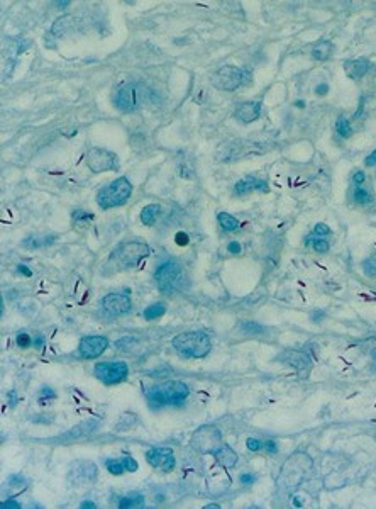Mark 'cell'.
<instances>
[{
  "label": "cell",
  "mask_w": 376,
  "mask_h": 509,
  "mask_svg": "<svg viewBox=\"0 0 376 509\" xmlns=\"http://www.w3.org/2000/svg\"><path fill=\"white\" fill-rule=\"evenodd\" d=\"M165 313H166V304L156 302V304H151L149 307L144 310V318L147 321H154V319H160Z\"/></svg>",
  "instance_id": "cell-25"
},
{
  "label": "cell",
  "mask_w": 376,
  "mask_h": 509,
  "mask_svg": "<svg viewBox=\"0 0 376 509\" xmlns=\"http://www.w3.org/2000/svg\"><path fill=\"white\" fill-rule=\"evenodd\" d=\"M237 331H241L242 334H246V336H258V334H263V333H266V328L264 326H261L259 323H253V321H242V323H239L237 324Z\"/></svg>",
  "instance_id": "cell-22"
},
{
  "label": "cell",
  "mask_w": 376,
  "mask_h": 509,
  "mask_svg": "<svg viewBox=\"0 0 376 509\" xmlns=\"http://www.w3.org/2000/svg\"><path fill=\"white\" fill-rule=\"evenodd\" d=\"M212 457L215 458V462L221 465L222 468H232L234 465L237 463V453L232 450L231 446L227 445H221L217 450L212 451Z\"/></svg>",
  "instance_id": "cell-18"
},
{
  "label": "cell",
  "mask_w": 376,
  "mask_h": 509,
  "mask_svg": "<svg viewBox=\"0 0 376 509\" xmlns=\"http://www.w3.org/2000/svg\"><path fill=\"white\" fill-rule=\"evenodd\" d=\"M109 346V340L105 336H100V334H93V336H83L78 345V353L81 358L85 360H91V358H97L100 356L104 351L107 350Z\"/></svg>",
  "instance_id": "cell-14"
},
{
  "label": "cell",
  "mask_w": 376,
  "mask_h": 509,
  "mask_svg": "<svg viewBox=\"0 0 376 509\" xmlns=\"http://www.w3.org/2000/svg\"><path fill=\"white\" fill-rule=\"evenodd\" d=\"M149 253H151V249L146 243L129 241V243L120 244L119 248L114 249V253H112V257H110V263H114L115 267L120 270L132 268V267H137L144 258L149 257Z\"/></svg>",
  "instance_id": "cell-4"
},
{
  "label": "cell",
  "mask_w": 376,
  "mask_h": 509,
  "mask_svg": "<svg viewBox=\"0 0 376 509\" xmlns=\"http://www.w3.org/2000/svg\"><path fill=\"white\" fill-rule=\"evenodd\" d=\"M369 70V61L366 58H358V60H349L344 63V71L349 78L358 80L361 76H364Z\"/></svg>",
  "instance_id": "cell-19"
},
{
  "label": "cell",
  "mask_w": 376,
  "mask_h": 509,
  "mask_svg": "<svg viewBox=\"0 0 376 509\" xmlns=\"http://www.w3.org/2000/svg\"><path fill=\"white\" fill-rule=\"evenodd\" d=\"M7 507H14V509H20V504L19 502H15V501H4L2 502V509H7Z\"/></svg>",
  "instance_id": "cell-41"
},
{
  "label": "cell",
  "mask_w": 376,
  "mask_h": 509,
  "mask_svg": "<svg viewBox=\"0 0 376 509\" xmlns=\"http://www.w3.org/2000/svg\"><path fill=\"white\" fill-rule=\"evenodd\" d=\"M85 160L86 165H88V168L93 173L109 172L117 168V156L112 151L104 150V148H91L86 153Z\"/></svg>",
  "instance_id": "cell-11"
},
{
  "label": "cell",
  "mask_w": 376,
  "mask_h": 509,
  "mask_svg": "<svg viewBox=\"0 0 376 509\" xmlns=\"http://www.w3.org/2000/svg\"><path fill=\"white\" fill-rule=\"evenodd\" d=\"M122 462H124V467H126L127 472H136L137 468H139L137 462L132 457H124V458H122Z\"/></svg>",
  "instance_id": "cell-35"
},
{
  "label": "cell",
  "mask_w": 376,
  "mask_h": 509,
  "mask_svg": "<svg viewBox=\"0 0 376 509\" xmlns=\"http://www.w3.org/2000/svg\"><path fill=\"white\" fill-rule=\"evenodd\" d=\"M190 394V389H188L186 384H183L180 380H173V382H165L161 385L151 387V389L144 390V395L147 402L151 404V407H161V406H178L181 402H185V399Z\"/></svg>",
  "instance_id": "cell-2"
},
{
  "label": "cell",
  "mask_w": 376,
  "mask_h": 509,
  "mask_svg": "<svg viewBox=\"0 0 376 509\" xmlns=\"http://www.w3.org/2000/svg\"><path fill=\"white\" fill-rule=\"evenodd\" d=\"M366 165H368V166H374L376 165V150L371 153L368 158H366Z\"/></svg>",
  "instance_id": "cell-42"
},
{
  "label": "cell",
  "mask_w": 376,
  "mask_h": 509,
  "mask_svg": "<svg viewBox=\"0 0 376 509\" xmlns=\"http://www.w3.org/2000/svg\"><path fill=\"white\" fill-rule=\"evenodd\" d=\"M54 395H56L54 390L49 389V387H43V389H41V394H39L41 399H44V397H54Z\"/></svg>",
  "instance_id": "cell-39"
},
{
  "label": "cell",
  "mask_w": 376,
  "mask_h": 509,
  "mask_svg": "<svg viewBox=\"0 0 376 509\" xmlns=\"http://www.w3.org/2000/svg\"><path fill=\"white\" fill-rule=\"evenodd\" d=\"M276 360L283 361V363H287L290 366H295L297 370L307 369L310 365V356L305 351L300 350H285L283 353H279L276 356Z\"/></svg>",
  "instance_id": "cell-16"
},
{
  "label": "cell",
  "mask_w": 376,
  "mask_h": 509,
  "mask_svg": "<svg viewBox=\"0 0 376 509\" xmlns=\"http://www.w3.org/2000/svg\"><path fill=\"white\" fill-rule=\"evenodd\" d=\"M97 425H99V421H83L81 425L78 426H75V428H71V430L68 431V435H66V438H80V436H85V435H88V433H91L97 428Z\"/></svg>",
  "instance_id": "cell-23"
},
{
  "label": "cell",
  "mask_w": 376,
  "mask_h": 509,
  "mask_svg": "<svg viewBox=\"0 0 376 509\" xmlns=\"http://www.w3.org/2000/svg\"><path fill=\"white\" fill-rule=\"evenodd\" d=\"M310 470H312V458H310L307 453H302V451L293 453V455L281 465V470H279V477L276 482L278 487L288 491V489L300 486V484L307 478Z\"/></svg>",
  "instance_id": "cell-1"
},
{
  "label": "cell",
  "mask_w": 376,
  "mask_h": 509,
  "mask_svg": "<svg viewBox=\"0 0 376 509\" xmlns=\"http://www.w3.org/2000/svg\"><path fill=\"white\" fill-rule=\"evenodd\" d=\"M156 282L161 292L170 294L173 290H176L181 285L183 280V270L181 265L176 262H166L163 263L160 268L156 270Z\"/></svg>",
  "instance_id": "cell-8"
},
{
  "label": "cell",
  "mask_w": 376,
  "mask_h": 509,
  "mask_svg": "<svg viewBox=\"0 0 376 509\" xmlns=\"http://www.w3.org/2000/svg\"><path fill=\"white\" fill-rule=\"evenodd\" d=\"M160 211L161 209H160L158 204H149V206H146L141 212L142 224H146V226H152V224L156 222L158 216H160Z\"/></svg>",
  "instance_id": "cell-24"
},
{
  "label": "cell",
  "mask_w": 376,
  "mask_h": 509,
  "mask_svg": "<svg viewBox=\"0 0 376 509\" xmlns=\"http://www.w3.org/2000/svg\"><path fill=\"white\" fill-rule=\"evenodd\" d=\"M314 249L317 253H327L329 251V243L325 241V239H322V238L315 239V241H314Z\"/></svg>",
  "instance_id": "cell-33"
},
{
  "label": "cell",
  "mask_w": 376,
  "mask_h": 509,
  "mask_svg": "<svg viewBox=\"0 0 376 509\" xmlns=\"http://www.w3.org/2000/svg\"><path fill=\"white\" fill-rule=\"evenodd\" d=\"M234 116L237 117L239 121L242 122H253L259 119L261 116V102H244V104H239Z\"/></svg>",
  "instance_id": "cell-17"
},
{
  "label": "cell",
  "mask_w": 376,
  "mask_h": 509,
  "mask_svg": "<svg viewBox=\"0 0 376 509\" xmlns=\"http://www.w3.org/2000/svg\"><path fill=\"white\" fill-rule=\"evenodd\" d=\"M227 249H229V253H232V254H239V253H241V251H242V248H241V244H239L237 241H232V243H229V246H227Z\"/></svg>",
  "instance_id": "cell-38"
},
{
  "label": "cell",
  "mask_w": 376,
  "mask_h": 509,
  "mask_svg": "<svg viewBox=\"0 0 376 509\" xmlns=\"http://www.w3.org/2000/svg\"><path fill=\"white\" fill-rule=\"evenodd\" d=\"M254 478H256V477H254L253 473H242L239 480H241V484H246V486H247V484H253L254 482Z\"/></svg>",
  "instance_id": "cell-40"
},
{
  "label": "cell",
  "mask_w": 376,
  "mask_h": 509,
  "mask_svg": "<svg viewBox=\"0 0 376 509\" xmlns=\"http://www.w3.org/2000/svg\"><path fill=\"white\" fill-rule=\"evenodd\" d=\"M105 467L109 468V472L114 473V475H120V473H124L126 470L124 462L117 460V458H109V460H105Z\"/></svg>",
  "instance_id": "cell-30"
},
{
  "label": "cell",
  "mask_w": 376,
  "mask_h": 509,
  "mask_svg": "<svg viewBox=\"0 0 376 509\" xmlns=\"http://www.w3.org/2000/svg\"><path fill=\"white\" fill-rule=\"evenodd\" d=\"M173 346L183 358H203L210 353L212 341L203 331H188L175 336Z\"/></svg>",
  "instance_id": "cell-3"
},
{
  "label": "cell",
  "mask_w": 376,
  "mask_h": 509,
  "mask_svg": "<svg viewBox=\"0 0 376 509\" xmlns=\"http://www.w3.org/2000/svg\"><path fill=\"white\" fill-rule=\"evenodd\" d=\"M264 445H266L268 451H271V453H276V445H274V441H273V440H268L266 443H264Z\"/></svg>",
  "instance_id": "cell-45"
},
{
  "label": "cell",
  "mask_w": 376,
  "mask_h": 509,
  "mask_svg": "<svg viewBox=\"0 0 376 509\" xmlns=\"http://www.w3.org/2000/svg\"><path fill=\"white\" fill-rule=\"evenodd\" d=\"M212 85L218 90L224 92H234L242 85L244 81V71L234 65L221 66L215 73L212 75Z\"/></svg>",
  "instance_id": "cell-9"
},
{
  "label": "cell",
  "mask_w": 376,
  "mask_h": 509,
  "mask_svg": "<svg viewBox=\"0 0 376 509\" xmlns=\"http://www.w3.org/2000/svg\"><path fill=\"white\" fill-rule=\"evenodd\" d=\"M354 201L358 204H368L371 202V193L364 187H358L354 190Z\"/></svg>",
  "instance_id": "cell-32"
},
{
  "label": "cell",
  "mask_w": 376,
  "mask_h": 509,
  "mask_svg": "<svg viewBox=\"0 0 376 509\" xmlns=\"http://www.w3.org/2000/svg\"><path fill=\"white\" fill-rule=\"evenodd\" d=\"M25 484H27V480L22 477V475H12L9 478V491H10V496H15V494H19V492H22L25 487Z\"/></svg>",
  "instance_id": "cell-27"
},
{
  "label": "cell",
  "mask_w": 376,
  "mask_h": 509,
  "mask_svg": "<svg viewBox=\"0 0 376 509\" xmlns=\"http://www.w3.org/2000/svg\"><path fill=\"white\" fill-rule=\"evenodd\" d=\"M335 129H337V132L342 137H349L353 134V127H351L349 121L346 119V117H339L337 122H335Z\"/></svg>",
  "instance_id": "cell-31"
},
{
  "label": "cell",
  "mask_w": 376,
  "mask_h": 509,
  "mask_svg": "<svg viewBox=\"0 0 376 509\" xmlns=\"http://www.w3.org/2000/svg\"><path fill=\"white\" fill-rule=\"evenodd\" d=\"M373 360H374V363H376V348L373 350Z\"/></svg>",
  "instance_id": "cell-50"
},
{
  "label": "cell",
  "mask_w": 376,
  "mask_h": 509,
  "mask_svg": "<svg viewBox=\"0 0 376 509\" xmlns=\"http://www.w3.org/2000/svg\"><path fill=\"white\" fill-rule=\"evenodd\" d=\"M332 49H334V46L330 41H319V43L312 48V58L317 61H325L330 58Z\"/></svg>",
  "instance_id": "cell-21"
},
{
  "label": "cell",
  "mask_w": 376,
  "mask_h": 509,
  "mask_svg": "<svg viewBox=\"0 0 376 509\" xmlns=\"http://www.w3.org/2000/svg\"><path fill=\"white\" fill-rule=\"evenodd\" d=\"M129 366L126 361H100L95 365V377L105 385H114L126 380Z\"/></svg>",
  "instance_id": "cell-10"
},
{
  "label": "cell",
  "mask_w": 376,
  "mask_h": 509,
  "mask_svg": "<svg viewBox=\"0 0 376 509\" xmlns=\"http://www.w3.org/2000/svg\"><path fill=\"white\" fill-rule=\"evenodd\" d=\"M327 90H329L327 85H319L317 89H315V92H317L319 95H325V94H327Z\"/></svg>",
  "instance_id": "cell-46"
},
{
  "label": "cell",
  "mask_w": 376,
  "mask_h": 509,
  "mask_svg": "<svg viewBox=\"0 0 376 509\" xmlns=\"http://www.w3.org/2000/svg\"><path fill=\"white\" fill-rule=\"evenodd\" d=\"M218 224L226 229V231H234V229H237L239 228V221L234 216H231V214H226V212H218Z\"/></svg>",
  "instance_id": "cell-26"
},
{
  "label": "cell",
  "mask_w": 376,
  "mask_h": 509,
  "mask_svg": "<svg viewBox=\"0 0 376 509\" xmlns=\"http://www.w3.org/2000/svg\"><path fill=\"white\" fill-rule=\"evenodd\" d=\"M253 190H263V192H266L268 190V183L263 182V180H258V178H254V177H247V178H244V180L237 182L236 183V188H234V192H236L237 195H246V193L253 192Z\"/></svg>",
  "instance_id": "cell-20"
},
{
  "label": "cell",
  "mask_w": 376,
  "mask_h": 509,
  "mask_svg": "<svg viewBox=\"0 0 376 509\" xmlns=\"http://www.w3.org/2000/svg\"><path fill=\"white\" fill-rule=\"evenodd\" d=\"M19 272L24 273L25 277H30V275H33V272H30V270H27V267H24V265H19Z\"/></svg>",
  "instance_id": "cell-47"
},
{
  "label": "cell",
  "mask_w": 376,
  "mask_h": 509,
  "mask_svg": "<svg viewBox=\"0 0 376 509\" xmlns=\"http://www.w3.org/2000/svg\"><path fill=\"white\" fill-rule=\"evenodd\" d=\"M15 341H17V346H19V348H29V346H30V336L29 334H25V333H19L17 334V340H15Z\"/></svg>",
  "instance_id": "cell-34"
},
{
  "label": "cell",
  "mask_w": 376,
  "mask_h": 509,
  "mask_svg": "<svg viewBox=\"0 0 376 509\" xmlns=\"http://www.w3.org/2000/svg\"><path fill=\"white\" fill-rule=\"evenodd\" d=\"M34 346H36V348H39V350L43 348V346H44V336H41V334H39L38 338L34 340Z\"/></svg>",
  "instance_id": "cell-44"
},
{
  "label": "cell",
  "mask_w": 376,
  "mask_h": 509,
  "mask_svg": "<svg viewBox=\"0 0 376 509\" xmlns=\"http://www.w3.org/2000/svg\"><path fill=\"white\" fill-rule=\"evenodd\" d=\"M221 441L222 435L215 426L203 425L193 431L190 438V446L200 455H208V453L212 455V451L221 446Z\"/></svg>",
  "instance_id": "cell-7"
},
{
  "label": "cell",
  "mask_w": 376,
  "mask_h": 509,
  "mask_svg": "<svg viewBox=\"0 0 376 509\" xmlns=\"http://www.w3.org/2000/svg\"><path fill=\"white\" fill-rule=\"evenodd\" d=\"M132 302L129 295L126 294H109L102 299V313L109 318H117V316H124L131 310Z\"/></svg>",
  "instance_id": "cell-12"
},
{
  "label": "cell",
  "mask_w": 376,
  "mask_h": 509,
  "mask_svg": "<svg viewBox=\"0 0 376 509\" xmlns=\"http://www.w3.org/2000/svg\"><path fill=\"white\" fill-rule=\"evenodd\" d=\"M314 233H315V234H319V236H327V234L330 233V229H329V226H327V224H324V222H319L317 226H315Z\"/></svg>",
  "instance_id": "cell-37"
},
{
  "label": "cell",
  "mask_w": 376,
  "mask_h": 509,
  "mask_svg": "<svg viewBox=\"0 0 376 509\" xmlns=\"http://www.w3.org/2000/svg\"><path fill=\"white\" fill-rule=\"evenodd\" d=\"M146 460L151 467H154L156 470L161 472H171L175 468V455H173L171 448L161 446V448H151L149 451H146Z\"/></svg>",
  "instance_id": "cell-13"
},
{
  "label": "cell",
  "mask_w": 376,
  "mask_h": 509,
  "mask_svg": "<svg viewBox=\"0 0 376 509\" xmlns=\"http://www.w3.org/2000/svg\"><path fill=\"white\" fill-rule=\"evenodd\" d=\"M218 507H221V506H218V504H215V502H213V504H208V506H205V509H218Z\"/></svg>",
  "instance_id": "cell-49"
},
{
  "label": "cell",
  "mask_w": 376,
  "mask_h": 509,
  "mask_svg": "<svg viewBox=\"0 0 376 509\" xmlns=\"http://www.w3.org/2000/svg\"><path fill=\"white\" fill-rule=\"evenodd\" d=\"M246 445H247V448H249V450H251V451H258V450H261V441H259V440H256V438H247V441H246Z\"/></svg>",
  "instance_id": "cell-36"
},
{
  "label": "cell",
  "mask_w": 376,
  "mask_h": 509,
  "mask_svg": "<svg viewBox=\"0 0 376 509\" xmlns=\"http://www.w3.org/2000/svg\"><path fill=\"white\" fill-rule=\"evenodd\" d=\"M144 502V497L141 496V494H129V496H126V497H122L120 499V504L119 506L120 507H134V506H141V504Z\"/></svg>",
  "instance_id": "cell-29"
},
{
  "label": "cell",
  "mask_w": 376,
  "mask_h": 509,
  "mask_svg": "<svg viewBox=\"0 0 376 509\" xmlns=\"http://www.w3.org/2000/svg\"><path fill=\"white\" fill-rule=\"evenodd\" d=\"M364 173L363 172H356L354 173V177H353V180H354V183H363L364 182Z\"/></svg>",
  "instance_id": "cell-43"
},
{
  "label": "cell",
  "mask_w": 376,
  "mask_h": 509,
  "mask_svg": "<svg viewBox=\"0 0 376 509\" xmlns=\"http://www.w3.org/2000/svg\"><path fill=\"white\" fill-rule=\"evenodd\" d=\"M131 193H132L131 182L126 177H119L114 182H110L109 185L100 188L99 193H97V204L100 206V209L105 211V209H112L126 204L127 199L131 197Z\"/></svg>",
  "instance_id": "cell-5"
},
{
  "label": "cell",
  "mask_w": 376,
  "mask_h": 509,
  "mask_svg": "<svg viewBox=\"0 0 376 509\" xmlns=\"http://www.w3.org/2000/svg\"><path fill=\"white\" fill-rule=\"evenodd\" d=\"M81 509H93L95 507V502H91V501H83V502H81V506H80Z\"/></svg>",
  "instance_id": "cell-48"
},
{
  "label": "cell",
  "mask_w": 376,
  "mask_h": 509,
  "mask_svg": "<svg viewBox=\"0 0 376 509\" xmlns=\"http://www.w3.org/2000/svg\"><path fill=\"white\" fill-rule=\"evenodd\" d=\"M149 90L142 83H127L120 87L114 95V105L119 110L131 112L142 107L147 102Z\"/></svg>",
  "instance_id": "cell-6"
},
{
  "label": "cell",
  "mask_w": 376,
  "mask_h": 509,
  "mask_svg": "<svg viewBox=\"0 0 376 509\" xmlns=\"http://www.w3.org/2000/svg\"><path fill=\"white\" fill-rule=\"evenodd\" d=\"M70 482L78 484V486H83V484H90L97 478V465L91 462L81 460L75 462L70 468Z\"/></svg>",
  "instance_id": "cell-15"
},
{
  "label": "cell",
  "mask_w": 376,
  "mask_h": 509,
  "mask_svg": "<svg viewBox=\"0 0 376 509\" xmlns=\"http://www.w3.org/2000/svg\"><path fill=\"white\" fill-rule=\"evenodd\" d=\"M70 24H71V17H70V15H65V17H59V19L53 24V27H51V33L56 34V36H63V34L66 33V31H68Z\"/></svg>",
  "instance_id": "cell-28"
}]
</instances>
